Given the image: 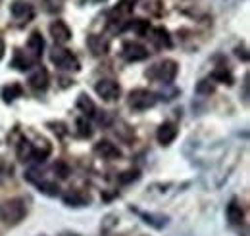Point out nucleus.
<instances>
[{"mask_svg":"<svg viewBox=\"0 0 250 236\" xmlns=\"http://www.w3.org/2000/svg\"><path fill=\"white\" fill-rule=\"evenodd\" d=\"M227 221L231 223V225H241L243 223V219H245V211H243V207L239 206V202L237 200H231V204L227 206Z\"/></svg>","mask_w":250,"mask_h":236,"instance_id":"2eb2a0df","label":"nucleus"},{"mask_svg":"<svg viewBox=\"0 0 250 236\" xmlns=\"http://www.w3.org/2000/svg\"><path fill=\"white\" fill-rule=\"evenodd\" d=\"M35 184H37L39 190H41L42 194H46V196H58V192H60L58 184L52 182V180H37Z\"/></svg>","mask_w":250,"mask_h":236,"instance_id":"4be33fe9","label":"nucleus"},{"mask_svg":"<svg viewBox=\"0 0 250 236\" xmlns=\"http://www.w3.org/2000/svg\"><path fill=\"white\" fill-rule=\"evenodd\" d=\"M33 61L35 59L27 58L21 50H16V54H14V59H12V67H16L18 71H27V69H31Z\"/></svg>","mask_w":250,"mask_h":236,"instance_id":"6ab92c4d","label":"nucleus"},{"mask_svg":"<svg viewBox=\"0 0 250 236\" xmlns=\"http://www.w3.org/2000/svg\"><path fill=\"white\" fill-rule=\"evenodd\" d=\"M77 127H79V135H81L83 138H89V137L93 135L91 125H89V123H85V119H79V121H77Z\"/></svg>","mask_w":250,"mask_h":236,"instance_id":"a878e982","label":"nucleus"},{"mask_svg":"<svg viewBox=\"0 0 250 236\" xmlns=\"http://www.w3.org/2000/svg\"><path fill=\"white\" fill-rule=\"evenodd\" d=\"M122 56L127 61H143L148 58V50L139 42H125L122 48Z\"/></svg>","mask_w":250,"mask_h":236,"instance_id":"423d86ee","label":"nucleus"},{"mask_svg":"<svg viewBox=\"0 0 250 236\" xmlns=\"http://www.w3.org/2000/svg\"><path fill=\"white\" fill-rule=\"evenodd\" d=\"M156 102H158V94L150 92V90L137 89L129 94V106L133 110H139V112H145L148 108H154Z\"/></svg>","mask_w":250,"mask_h":236,"instance_id":"20e7f679","label":"nucleus"},{"mask_svg":"<svg viewBox=\"0 0 250 236\" xmlns=\"http://www.w3.org/2000/svg\"><path fill=\"white\" fill-rule=\"evenodd\" d=\"M196 92L198 94H212L214 92V85H210V81H200L198 85H196Z\"/></svg>","mask_w":250,"mask_h":236,"instance_id":"bb28decb","label":"nucleus"},{"mask_svg":"<svg viewBox=\"0 0 250 236\" xmlns=\"http://www.w3.org/2000/svg\"><path fill=\"white\" fill-rule=\"evenodd\" d=\"M94 90H96V94H98L102 100H106V102H114V100H118L120 94H122L120 83L114 81V79H100V81L94 85Z\"/></svg>","mask_w":250,"mask_h":236,"instance_id":"39448f33","label":"nucleus"},{"mask_svg":"<svg viewBox=\"0 0 250 236\" xmlns=\"http://www.w3.org/2000/svg\"><path fill=\"white\" fill-rule=\"evenodd\" d=\"M177 137V129L173 123H162L156 131V138L162 146H169Z\"/></svg>","mask_w":250,"mask_h":236,"instance_id":"1a4fd4ad","label":"nucleus"},{"mask_svg":"<svg viewBox=\"0 0 250 236\" xmlns=\"http://www.w3.org/2000/svg\"><path fill=\"white\" fill-rule=\"evenodd\" d=\"M212 79L218 83H223V85H233V75L227 67H216L212 71Z\"/></svg>","mask_w":250,"mask_h":236,"instance_id":"412c9836","label":"nucleus"},{"mask_svg":"<svg viewBox=\"0 0 250 236\" xmlns=\"http://www.w3.org/2000/svg\"><path fill=\"white\" fill-rule=\"evenodd\" d=\"M177 61H173V59H162V61H158L154 63L148 71H146V77L148 79H152V81H156V83H164V85H169V83H173V79L177 77Z\"/></svg>","mask_w":250,"mask_h":236,"instance_id":"f03ea898","label":"nucleus"},{"mask_svg":"<svg viewBox=\"0 0 250 236\" xmlns=\"http://www.w3.org/2000/svg\"><path fill=\"white\" fill-rule=\"evenodd\" d=\"M52 171L58 175V178H62V180L69 177V165L65 161H56L54 167H52Z\"/></svg>","mask_w":250,"mask_h":236,"instance_id":"b1692460","label":"nucleus"},{"mask_svg":"<svg viewBox=\"0 0 250 236\" xmlns=\"http://www.w3.org/2000/svg\"><path fill=\"white\" fill-rule=\"evenodd\" d=\"M2 56H4V40L0 39V59H2Z\"/></svg>","mask_w":250,"mask_h":236,"instance_id":"cd10ccee","label":"nucleus"},{"mask_svg":"<svg viewBox=\"0 0 250 236\" xmlns=\"http://www.w3.org/2000/svg\"><path fill=\"white\" fill-rule=\"evenodd\" d=\"M29 87L33 90H46L48 89V71L39 65L31 75H29Z\"/></svg>","mask_w":250,"mask_h":236,"instance_id":"9d476101","label":"nucleus"},{"mask_svg":"<svg viewBox=\"0 0 250 236\" xmlns=\"http://www.w3.org/2000/svg\"><path fill=\"white\" fill-rule=\"evenodd\" d=\"M48 31H50V37L54 39L56 44H65L67 40H71V29L67 27L65 21H60V20L58 21H52Z\"/></svg>","mask_w":250,"mask_h":236,"instance_id":"0eeeda50","label":"nucleus"},{"mask_svg":"<svg viewBox=\"0 0 250 236\" xmlns=\"http://www.w3.org/2000/svg\"><path fill=\"white\" fill-rule=\"evenodd\" d=\"M87 46H89V50L93 52L94 56H104V54H108V50H110L108 39H104V37H100V35H91V37L87 39Z\"/></svg>","mask_w":250,"mask_h":236,"instance_id":"9b49d317","label":"nucleus"},{"mask_svg":"<svg viewBox=\"0 0 250 236\" xmlns=\"http://www.w3.org/2000/svg\"><path fill=\"white\" fill-rule=\"evenodd\" d=\"M137 178H139V171H137V169H129V171L122 173L118 180H120L122 184H129V182H133V180H137Z\"/></svg>","mask_w":250,"mask_h":236,"instance_id":"393cba45","label":"nucleus"},{"mask_svg":"<svg viewBox=\"0 0 250 236\" xmlns=\"http://www.w3.org/2000/svg\"><path fill=\"white\" fill-rule=\"evenodd\" d=\"M21 92H23V89H21V85L20 83H10V85H6V87H2V100L4 102H14L16 98H20L21 96Z\"/></svg>","mask_w":250,"mask_h":236,"instance_id":"dca6fc26","label":"nucleus"},{"mask_svg":"<svg viewBox=\"0 0 250 236\" xmlns=\"http://www.w3.org/2000/svg\"><path fill=\"white\" fill-rule=\"evenodd\" d=\"M25 213H27V207H25V200H21V198H12V200H6L0 204V221L4 225L21 223Z\"/></svg>","mask_w":250,"mask_h":236,"instance_id":"f257e3e1","label":"nucleus"},{"mask_svg":"<svg viewBox=\"0 0 250 236\" xmlns=\"http://www.w3.org/2000/svg\"><path fill=\"white\" fill-rule=\"evenodd\" d=\"M148 27H150V23L145 21V20H129L127 25H125V29H133L137 35H141V37L148 33Z\"/></svg>","mask_w":250,"mask_h":236,"instance_id":"5701e85b","label":"nucleus"},{"mask_svg":"<svg viewBox=\"0 0 250 236\" xmlns=\"http://www.w3.org/2000/svg\"><path fill=\"white\" fill-rule=\"evenodd\" d=\"M10 12H12V16L18 20V21H29L33 20V6L29 2H25V0H16L12 6H10Z\"/></svg>","mask_w":250,"mask_h":236,"instance_id":"6e6552de","label":"nucleus"},{"mask_svg":"<svg viewBox=\"0 0 250 236\" xmlns=\"http://www.w3.org/2000/svg\"><path fill=\"white\" fill-rule=\"evenodd\" d=\"M77 108H79L87 118H93L94 114H96V106H94V102L87 94H79V96H77Z\"/></svg>","mask_w":250,"mask_h":236,"instance_id":"f3484780","label":"nucleus"},{"mask_svg":"<svg viewBox=\"0 0 250 236\" xmlns=\"http://www.w3.org/2000/svg\"><path fill=\"white\" fill-rule=\"evenodd\" d=\"M27 48L31 50L33 59H37L41 54H42V48H44V39L39 31H33L29 35V40H27Z\"/></svg>","mask_w":250,"mask_h":236,"instance_id":"4468645a","label":"nucleus"},{"mask_svg":"<svg viewBox=\"0 0 250 236\" xmlns=\"http://www.w3.org/2000/svg\"><path fill=\"white\" fill-rule=\"evenodd\" d=\"M94 152L98 156H102L104 159H118V157H122V150L116 146V144H112L110 140H100L94 146Z\"/></svg>","mask_w":250,"mask_h":236,"instance_id":"f8f14e48","label":"nucleus"},{"mask_svg":"<svg viewBox=\"0 0 250 236\" xmlns=\"http://www.w3.org/2000/svg\"><path fill=\"white\" fill-rule=\"evenodd\" d=\"M33 152H35V148H33V144L29 142V140H20V144H18V150H16V154H18V159L20 161H31L33 159Z\"/></svg>","mask_w":250,"mask_h":236,"instance_id":"a211bd4d","label":"nucleus"},{"mask_svg":"<svg viewBox=\"0 0 250 236\" xmlns=\"http://www.w3.org/2000/svg\"><path fill=\"white\" fill-rule=\"evenodd\" d=\"M63 204L69 207H85L91 204V198L89 196H85L83 192H79V190H69L67 194H63Z\"/></svg>","mask_w":250,"mask_h":236,"instance_id":"ddd939ff","label":"nucleus"},{"mask_svg":"<svg viewBox=\"0 0 250 236\" xmlns=\"http://www.w3.org/2000/svg\"><path fill=\"white\" fill-rule=\"evenodd\" d=\"M62 236H77V235H62Z\"/></svg>","mask_w":250,"mask_h":236,"instance_id":"c85d7f7f","label":"nucleus"},{"mask_svg":"<svg viewBox=\"0 0 250 236\" xmlns=\"http://www.w3.org/2000/svg\"><path fill=\"white\" fill-rule=\"evenodd\" d=\"M152 42L156 44L158 48H169V46H171V39H169L167 29L156 27V29H154V37H152Z\"/></svg>","mask_w":250,"mask_h":236,"instance_id":"aec40b11","label":"nucleus"},{"mask_svg":"<svg viewBox=\"0 0 250 236\" xmlns=\"http://www.w3.org/2000/svg\"><path fill=\"white\" fill-rule=\"evenodd\" d=\"M50 59L58 69H63V71H79L81 69L77 56L65 48H54L50 54Z\"/></svg>","mask_w":250,"mask_h":236,"instance_id":"7ed1b4c3","label":"nucleus"}]
</instances>
